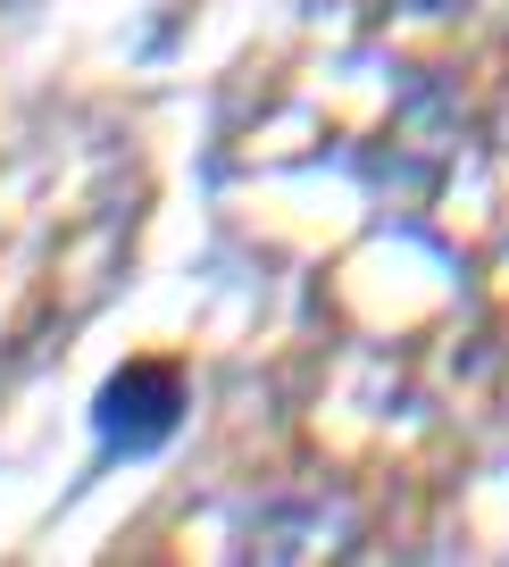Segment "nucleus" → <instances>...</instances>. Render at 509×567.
<instances>
[{
    "mask_svg": "<svg viewBox=\"0 0 509 567\" xmlns=\"http://www.w3.org/2000/svg\"><path fill=\"white\" fill-rule=\"evenodd\" d=\"M184 409H193V392H184V375L167 368V359H125L101 384V401H92V434H101L118 460H151V451L176 443Z\"/></svg>",
    "mask_w": 509,
    "mask_h": 567,
    "instance_id": "1",
    "label": "nucleus"
}]
</instances>
